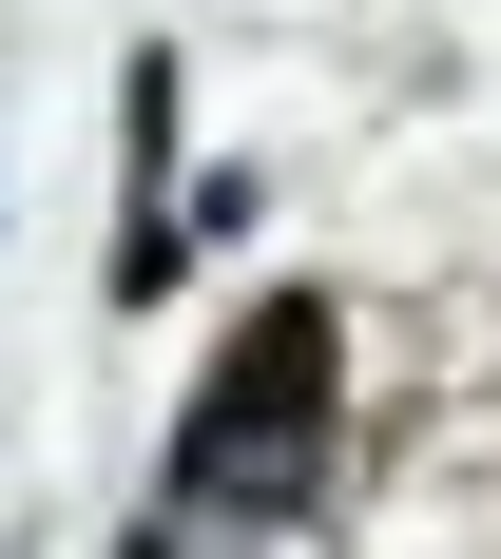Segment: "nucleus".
Instances as JSON below:
<instances>
[{"label":"nucleus","mask_w":501,"mask_h":559,"mask_svg":"<svg viewBox=\"0 0 501 559\" xmlns=\"http://www.w3.org/2000/svg\"><path fill=\"white\" fill-rule=\"evenodd\" d=\"M116 116H135V155H116V251H97V289H116V309H155L174 251H193V193H174V39L116 58Z\"/></svg>","instance_id":"f03ea898"},{"label":"nucleus","mask_w":501,"mask_h":559,"mask_svg":"<svg viewBox=\"0 0 501 559\" xmlns=\"http://www.w3.org/2000/svg\"><path fill=\"white\" fill-rule=\"evenodd\" d=\"M347 444V309L329 289H271L251 329L213 347V386L174 405V502L193 521H309Z\"/></svg>","instance_id":"f257e3e1"}]
</instances>
